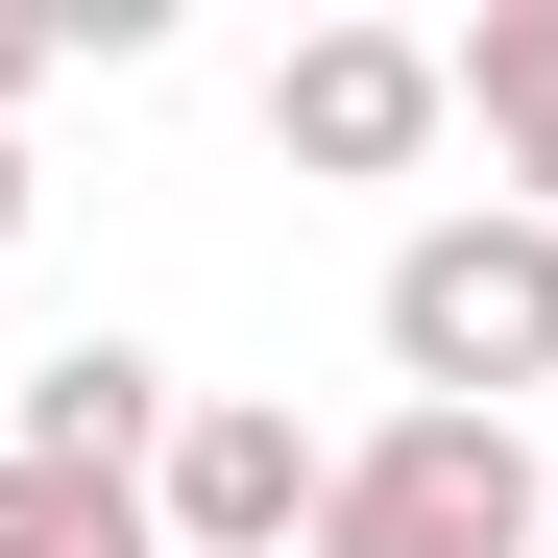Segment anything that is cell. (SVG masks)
I'll list each match as a JSON object with an SVG mask.
<instances>
[{"label": "cell", "instance_id": "obj_4", "mask_svg": "<svg viewBox=\"0 0 558 558\" xmlns=\"http://www.w3.org/2000/svg\"><path fill=\"white\" fill-rule=\"evenodd\" d=\"M461 98H437V49L413 25H316L292 73H267V146H292V170H340V195H364V170H413Z\"/></svg>", "mask_w": 558, "mask_h": 558}, {"label": "cell", "instance_id": "obj_7", "mask_svg": "<svg viewBox=\"0 0 558 558\" xmlns=\"http://www.w3.org/2000/svg\"><path fill=\"white\" fill-rule=\"evenodd\" d=\"M98 510H122V486H49V461L0 437V558H73V534H98Z\"/></svg>", "mask_w": 558, "mask_h": 558}, {"label": "cell", "instance_id": "obj_1", "mask_svg": "<svg viewBox=\"0 0 558 558\" xmlns=\"http://www.w3.org/2000/svg\"><path fill=\"white\" fill-rule=\"evenodd\" d=\"M389 389L413 413H510V389H558V219H413L389 243Z\"/></svg>", "mask_w": 558, "mask_h": 558}, {"label": "cell", "instance_id": "obj_3", "mask_svg": "<svg viewBox=\"0 0 558 558\" xmlns=\"http://www.w3.org/2000/svg\"><path fill=\"white\" fill-rule=\"evenodd\" d=\"M292 534H316V437L267 389H195L146 461V558H292Z\"/></svg>", "mask_w": 558, "mask_h": 558}, {"label": "cell", "instance_id": "obj_10", "mask_svg": "<svg viewBox=\"0 0 558 558\" xmlns=\"http://www.w3.org/2000/svg\"><path fill=\"white\" fill-rule=\"evenodd\" d=\"M0 243H25V146H0Z\"/></svg>", "mask_w": 558, "mask_h": 558}, {"label": "cell", "instance_id": "obj_11", "mask_svg": "<svg viewBox=\"0 0 558 558\" xmlns=\"http://www.w3.org/2000/svg\"><path fill=\"white\" fill-rule=\"evenodd\" d=\"M534 558H558V461H534Z\"/></svg>", "mask_w": 558, "mask_h": 558}, {"label": "cell", "instance_id": "obj_9", "mask_svg": "<svg viewBox=\"0 0 558 558\" xmlns=\"http://www.w3.org/2000/svg\"><path fill=\"white\" fill-rule=\"evenodd\" d=\"M73 558H146V510H98V534H73Z\"/></svg>", "mask_w": 558, "mask_h": 558}, {"label": "cell", "instance_id": "obj_6", "mask_svg": "<svg viewBox=\"0 0 558 558\" xmlns=\"http://www.w3.org/2000/svg\"><path fill=\"white\" fill-rule=\"evenodd\" d=\"M437 98L510 146V219H558V0H486V25L437 49Z\"/></svg>", "mask_w": 558, "mask_h": 558}, {"label": "cell", "instance_id": "obj_8", "mask_svg": "<svg viewBox=\"0 0 558 558\" xmlns=\"http://www.w3.org/2000/svg\"><path fill=\"white\" fill-rule=\"evenodd\" d=\"M49 49H73V25H49V0H0V98H25V73H49Z\"/></svg>", "mask_w": 558, "mask_h": 558}, {"label": "cell", "instance_id": "obj_5", "mask_svg": "<svg viewBox=\"0 0 558 558\" xmlns=\"http://www.w3.org/2000/svg\"><path fill=\"white\" fill-rule=\"evenodd\" d=\"M170 413H195V389H170L146 340H49V364H25V461H49V486H122V510H146Z\"/></svg>", "mask_w": 558, "mask_h": 558}, {"label": "cell", "instance_id": "obj_2", "mask_svg": "<svg viewBox=\"0 0 558 558\" xmlns=\"http://www.w3.org/2000/svg\"><path fill=\"white\" fill-rule=\"evenodd\" d=\"M316 558H534V437L510 413H389L316 461Z\"/></svg>", "mask_w": 558, "mask_h": 558}]
</instances>
